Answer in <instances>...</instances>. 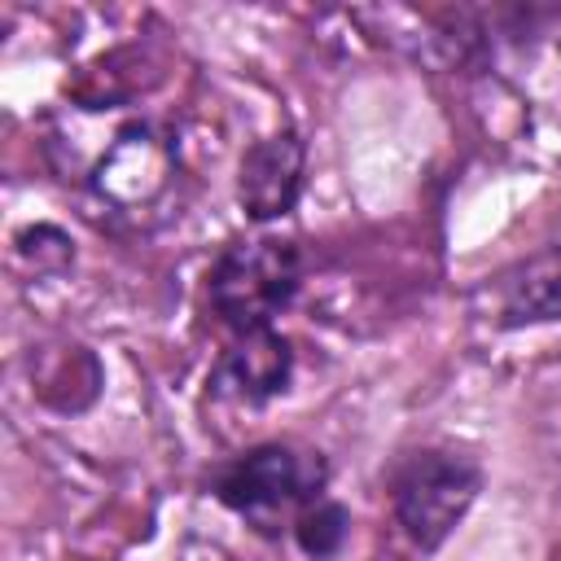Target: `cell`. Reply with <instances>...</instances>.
<instances>
[{"instance_id":"6da1fadb","label":"cell","mask_w":561,"mask_h":561,"mask_svg":"<svg viewBox=\"0 0 561 561\" xmlns=\"http://www.w3.org/2000/svg\"><path fill=\"white\" fill-rule=\"evenodd\" d=\"M329 465L320 451H302L289 443H263L210 473V491L224 508L245 517L254 530L276 535L280 522L294 526V517L324 495Z\"/></svg>"},{"instance_id":"7a4b0ae2","label":"cell","mask_w":561,"mask_h":561,"mask_svg":"<svg viewBox=\"0 0 561 561\" xmlns=\"http://www.w3.org/2000/svg\"><path fill=\"white\" fill-rule=\"evenodd\" d=\"M298 280H302V263L294 241L250 237V241H232L210 263L206 298L210 311L232 333H250V329H272V320L294 302Z\"/></svg>"},{"instance_id":"3957f363","label":"cell","mask_w":561,"mask_h":561,"mask_svg":"<svg viewBox=\"0 0 561 561\" xmlns=\"http://www.w3.org/2000/svg\"><path fill=\"white\" fill-rule=\"evenodd\" d=\"M478 486H482V469L473 456L447 447L412 451L399 460L390 478L394 522L421 552H430L460 526V517L478 500Z\"/></svg>"},{"instance_id":"277c9868","label":"cell","mask_w":561,"mask_h":561,"mask_svg":"<svg viewBox=\"0 0 561 561\" xmlns=\"http://www.w3.org/2000/svg\"><path fill=\"white\" fill-rule=\"evenodd\" d=\"M289 373H294V351L276 329L232 333L228 351L210 368V394L259 408L289 386Z\"/></svg>"},{"instance_id":"5b68a950","label":"cell","mask_w":561,"mask_h":561,"mask_svg":"<svg viewBox=\"0 0 561 561\" xmlns=\"http://www.w3.org/2000/svg\"><path fill=\"white\" fill-rule=\"evenodd\" d=\"M298 193H302V140L294 131H276L245 149L237 171V202L254 224L289 215Z\"/></svg>"},{"instance_id":"8992f818","label":"cell","mask_w":561,"mask_h":561,"mask_svg":"<svg viewBox=\"0 0 561 561\" xmlns=\"http://www.w3.org/2000/svg\"><path fill=\"white\" fill-rule=\"evenodd\" d=\"M167 171H171V153L162 136H153V127L145 123H131L118 131V140L101 158L96 188L114 206H136V202H149L167 184Z\"/></svg>"},{"instance_id":"52a82bcc","label":"cell","mask_w":561,"mask_h":561,"mask_svg":"<svg viewBox=\"0 0 561 561\" xmlns=\"http://www.w3.org/2000/svg\"><path fill=\"white\" fill-rule=\"evenodd\" d=\"M495 316L504 329L561 320V245L508 267L495 285Z\"/></svg>"},{"instance_id":"ba28073f","label":"cell","mask_w":561,"mask_h":561,"mask_svg":"<svg viewBox=\"0 0 561 561\" xmlns=\"http://www.w3.org/2000/svg\"><path fill=\"white\" fill-rule=\"evenodd\" d=\"M346 526H351V517H346V508L337 504V500H311L298 517H294V539H298V548L311 557V561H324V557H333L337 548H342V539H346Z\"/></svg>"}]
</instances>
